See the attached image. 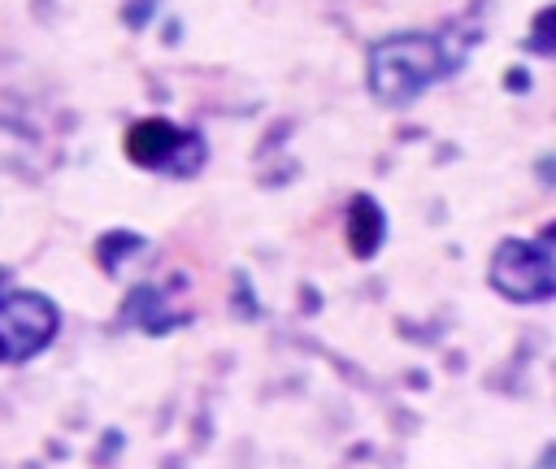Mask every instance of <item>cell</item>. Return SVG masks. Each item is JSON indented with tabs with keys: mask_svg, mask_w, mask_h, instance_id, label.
Listing matches in <instances>:
<instances>
[{
	"mask_svg": "<svg viewBox=\"0 0 556 469\" xmlns=\"http://www.w3.org/2000/svg\"><path fill=\"white\" fill-rule=\"evenodd\" d=\"M126 156L139 169H156V174H169V178H191L204 165L208 148H204L200 130H182L169 117H143L126 130Z\"/></svg>",
	"mask_w": 556,
	"mask_h": 469,
	"instance_id": "3",
	"label": "cell"
},
{
	"mask_svg": "<svg viewBox=\"0 0 556 469\" xmlns=\"http://www.w3.org/2000/svg\"><path fill=\"white\" fill-rule=\"evenodd\" d=\"M61 330V308L43 291L0 295V365H22L39 356Z\"/></svg>",
	"mask_w": 556,
	"mask_h": 469,
	"instance_id": "4",
	"label": "cell"
},
{
	"mask_svg": "<svg viewBox=\"0 0 556 469\" xmlns=\"http://www.w3.org/2000/svg\"><path fill=\"white\" fill-rule=\"evenodd\" d=\"M387 243V213H382V204L374 200V195H352V204H348V248H352V256H361V261H369V256H378V248Z\"/></svg>",
	"mask_w": 556,
	"mask_h": 469,
	"instance_id": "5",
	"label": "cell"
},
{
	"mask_svg": "<svg viewBox=\"0 0 556 469\" xmlns=\"http://www.w3.org/2000/svg\"><path fill=\"white\" fill-rule=\"evenodd\" d=\"M152 4H156V0H130V4L122 9V22H126L130 30L148 26V17H152Z\"/></svg>",
	"mask_w": 556,
	"mask_h": 469,
	"instance_id": "8",
	"label": "cell"
},
{
	"mask_svg": "<svg viewBox=\"0 0 556 469\" xmlns=\"http://www.w3.org/2000/svg\"><path fill=\"white\" fill-rule=\"evenodd\" d=\"M508 87L513 91H526V69H508Z\"/></svg>",
	"mask_w": 556,
	"mask_h": 469,
	"instance_id": "10",
	"label": "cell"
},
{
	"mask_svg": "<svg viewBox=\"0 0 556 469\" xmlns=\"http://www.w3.org/2000/svg\"><path fill=\"white\" fill-rule=\"evenodd\" d=\"M534 469H556V443H547V447H543V456L534 460Z\"/></svg>",
	"mask_w": 556,
	"mask_h": 469,
	"instance_id": "9",
	"label": "cell"
},
{
	"mask_svg": "<svg viewBox=\"0 0 556 469\" xmlns=\"http://www.w3.org/2000/svg\"><path fill=\"white\" fill-rule=\"evenodd\" d=\"M465 61V48L452 43V35L434 30H404L369 43L365 52V83L369 96L387 109L413 104L421 91H430L439 78L456 74Z\"/></svg>",
	"mask_w": 556,
	"mask_h": 469,
	"instance_id": "1",
	"label": "cell"
},
{
	"mask_svg": "<svg viewBox=\"0 0 556 469\" xmlns=\"http://www.w3.org/2000/svg\"><path fill=\"white\" fill-rule=\"evenodd\" d=\"M126 317H135L148 334H165L169 326L182 321V313H169V308H165V300H161V291H156L152 282H139V287L130 291V300H126Z\"/></svg>",
	"mask_w": 556,
	"mask_h": 469,
	"instance_id": "6",
	"label": "cell"
},
{
	"mask_svg": "<svg viewBox=\"0 0 556 469\" xmlns=\"http://www.w3.org/2000/svg\"><path fill=\"white\" fill-rule=\"evenodd\" d=\"M486 278L513 304L556 300V221L534 239H504L491 252Z\"/></svg>",
	"mask_w": 556,
	"mask_h": 469,
	"instance_id": "2",
	"label": "cell"
},
{
	"mask_svg": "<svg viewBox=\"0 0 556 469\" xmlns=\"http://www.w3.org/2000/svg\"><path fill=\"white\" fill-rule=\"evenodd\" d=\"M4 291H9V269L0 265V295H4Z\"/></svg>",
	"mask_w": 556,
	"mask_h": 469,
	"instance_id": "11",
	"label": "cell"
},
{
	"mask_svg": "<svg viewBox=\"0 0 556 469\" xmlns=\"http://www.w3.org/2000/svg\"><path fill=\"white\" fill-rule=\"evenodd\" d=\"M526 52H539V56L556 61V4H547V9L534 13L530 35H526Z\"/></svg>",
	"mask_w": 556,
	"mask_h": 469,
	"instance_id": "7",
	"label": "cell"
}]
</instances>
